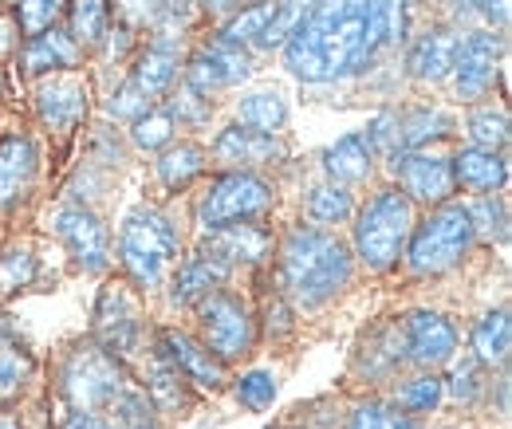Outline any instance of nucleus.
<instances>
[{
	"label": "nucleus",
	"mask_w": 512,
	"mask_h": 429,
	"mask_svg": "<svg viewBox=\"0 0 512 429\" xmlns=\"http://www.w3.org/2000/svg\"><path fill=\"white\" fill-rule=\"evenodd\" d=\"M284 63L304 83H335L375 63L367 0H312L300 28L284 40Z\"/></svg>",
	"instance_id": "1"
},
{
	"label": "nucleus",
	"mask_w": 512,
	"mask_h": 429,
	"mask_svg": "<svg viewBox=\"0 0 512 429\" xmlns=\"http://www.w3.org/2000/svg\"><path fill=\"white\" fill-rule=\"evenodd\" d=\"M280 280L300 307H323L351 284V252L320 225H296L280 245Z\"/></svg>",
	"instance_id": "2"
},
{
	"label": "nucleus",
	"mask_w": 512,
	"mask_h": 429,
	"mask_svg": "<svg viewBox=\"0 0 512 429\" xmlns=\"http://www.w3.org/2000/svg\"><path fill=\"white\" fill-rule=\"evenodd\" d=\"M182 252L178 225L158 209H134L119 225V260L127 268L130 284L142 292L162 288L170 264Z\"/></svg>",
	"instance_id": "3"
},
{
	"label": "nucleus",
	"mask_w": 512,
	"mask_h": 429,
	"mask_svg": "<svg viewBox=\"0 0 512 429\" xmlns=\"http://www.w3.org/2000/svg\"><path fill=\"white\" fill-rule=\"evenodd\" d=\"M414 229V201L402 189H379L355 213V256L371 272H390Z\"/></svg>",
	"instance_id": "4"
},
{
	"label": "nucleus",
	"mask_w": 512,
	"mask_h": 429,
	"mask_svg": "<svg viewBox=\"0 0 512 429\" xmlns=\"http://www.w3.org/2000/svg\"><path fill=\"white\" fill-rule=\"evenodd\" d=\"M473 217L465 205H434V213L410 229V252L406 264L414 276H442L453 264H461V256L473 248Z\"/></svg>",
	"instance_id": "5"
},
{
	"label": "nucleus",
	"mask_w": 512,
	"mask_h": 429,
	"mask_svg": "<svg viewBox=\"0 0 512 429\" xmlns=\"http://www.w3.org/2000/svg\"><path fill=\"white\" fill-rule=\"evenodd\" d=\"M272 205H276V197H272V185L264 178H256L249 170H229V174L213 178L209 189L201 193L197 225L209 233V229H221V225H233V221H256Z\"/></svg>",
	"instance_id": "6"
},
{
	"label": "nucleus",
	"mask_w": 512,
	"mask_h": 429,
	"mask_svg": "<svg viewBox=\"0 0 512 429\" xmlns=\"http://www.w3.org/2000/svg\"><path fill=\"white\" fill-rule=\"evenodd\" d=\"M197 319H201V343L209 347L213 359L229 363V359H241L253 351L256 327L253 315L241 296L233 292H209L201 304H197Z\"/></svg>",
	"instance_id": "7"
},
{
	"label": "nucleus",
	"mask_w": 512,
	"mask_h": 429,
	"mask_svg": "<svg viewBox=\"0 0 512 429\" xmlns=\"http://www.w3.org/2000/svg\"><path fill=\"white\" fill-rule=\"evenodd\" d=\"M64 394L79 406V410H99L107 406L127 382H123V367L111 351L87 343V347H75L64 363Z\"/></svg>",
	"instance_id": "8"
},
{
	"label": "nucleus",
	"mask_w": 512,
	"mask_h": 429,
	"mask_svg": "<svg viewBox=\"0 0 512 429\" xmlns=\"http://www.w3.org/2000/svg\"><path fill=\"white\" fill-rule=\"evenodd\" d=\"M95 335L103 339L99 347L119 355H134L142 347V307L130 284H107L95 304Z\"/></svg>",
	"instance_id": "9"
},
{
	"label": "nucleus",
	"mask_w": 512,
	"mask_h": 429,
	"mask_svg": "<svg viewBox=\"0 0 512 429\" xmlns=\"http://www.w3.org/2000/svg\"><path fill=\"white\" fill-rule=\"evenodd\" d=\"M390 174L398 178V189L418 205H446L453 197V166L442 154L430 150H398L390 154Z\"/></svg>",
	"instance_id": "10"
},
{
	"label": "nucleus",
	"mask_w": 512,
	"mask_h": 429,
	"mask_svg": "<svg viewBox=\"0 0 512 429\" xmlns=\"http://www.w3.org/2000/svg\"><path fill=\"white\" fill-rule=\"evenodd\" d=\"M56 233L83 272L99 276L111 268V233L99 221V213H91L87 205H64L56 213Z\"/></svg>",
	"instance_id": "11"
},
{
	"label": "nucleus",
	"mask_w": 512,
	"mask_h": 429,
	"mask_svg": "<svg viewBox=\"0 0 512 429\" xmlns=\"http://www.w3.org/2000/svg\"><path fill=\"white\" fill-rule=\"evenodd\" d=\"M497 56H501V40L493 32H469L465 40H457L453 52V83L457 95L465 103H477L493 91L497 79Z\"/></svg>",
	"instance_id": "12"
},
{
	"label": "nucleus",
	"mask_w": 512,
	"mask_h": 429,
	"mask_svg": "<svg viewBox=\"0 0 512 429\" xmlns=\"http://www.w3.org/2000/svg\"><path fill=\"white\" fill-rule=\"evenodd\" d=\"M213 158L225 162V166H237V170H249V166H276L288 158V146L280 142V134H260L249 126H225L213 142Z\"/></svg>",
	"instance_id": "13"
},
{
	"label": "nucleus",
	"mask_w": 512,
	"mask_h": 429,
	"mask_svg": "<svg viewBox=\"0 0 512 429\" xmlns=\"http://www.w3.org/2000/svg\"><path fill=\"white\" fill-rule=\"evenodd\" d=\"M201 252L221 260L225 268L233 264H260L268 252H272V233L256 221H233V225H221V229H209Z\"/></svg>",
	"instance_id": "14"
},
{
	"label": "nucleus",
	"mask_w": 512,
	"mask_h": 429,
	"mask_svg": "<svg viewBox=\"0 0 512 429\" xmlns=\"http://www.w3.org/2000/svg\"><path fill=\"white\" fill-rule=\"evenodd\" d=\"M158 359H166L193 386H209L213 390V386L225 382V363L213 359L205 343H197L182 331H162L158 335Z\"/></svg>",
	"instance_id": "15"
},
{
	"label": "nucleus",
	"mask_w": 512,
	"mask_h": 429,
	"mask_svg": "<svg viewBox=\"0 0 512 429\" xmlns=\"http://www.w3.org/2000/svg\"><path fill=\"white\" fill-rule=\"evenodd\" d=\"M406 351L418 367H442L457 351V327L438 311H414L406 319Z\"/></svg>",
	"instance_id": "16"
},
{
	"label": "nucleus",
	"mask_w": 512,
	"mask_h": 429,
	"mask_svg": "<svg viewBox=\"0 0 512 429\" xmlns=\"http://www.w3.org/2000/svg\"><path fill=\"white\" fill-rule=\"evenodd\" d=\"M40 170V150L28 134L0 138V205H16L28 197Z\"/></svg>",
	"instance_id": "17"
},
{
	"label": "nucleus",
	"mask_w": 512,
	"mask_h": 429,
	"mask_svg": "<svg viewBox=\"0 0 512 429\" xmlns=\"http://www.w3.org/2000/svg\"><path fill=\"white\" fill-rule=\"evenodd\" d=\"M36 107H40V119L52 130H75L87 115V87L75 79V75H56L48 83H40L36 91Z\"/></svg>",
	"instance_id": "18"
},
{
	"label": "nucleus",
	"mask_w": 512,
	"mask_h": 429,
	"mask_svg": "<svg viewBox=\"0 0 512 429\" xmlns=\"http://www.w3.org/2000/svg\"><path fill=\"white\" fill-rule=\"evenodd\" d=\"M453 166V182L461 189H473V193H497L509 182V162L501 150H481V146H465L449 158Z\"/></svg>",
	"instance_id": "19"
},
{
	"label": "nucleus",
	"mask_w": 512,
	"mask_h": 429,
	"mask_svg": "<svg viewBox=\"0 0 512 429\" xmlns=\"http://www.w3.org/2000/svg\"><path fill=\"white\" fill-rule=\"evenodd\" d=\"M371 166H375V150L367 142L363 130L355 134H343L335 146L323 150V170H327V182L339 185H355L371 178Z\"/></svg>",
	"instance_id": "20"
},
{
	"label": "nucleus",
	"mask_w": 512,
	"mask_h": 429,
	"mask_svg": "<svg viewBox=\"0 0 512 429\" xmlns=\"http://www.w3.org/2000/svg\"><path fill=\"white\" fill-rule=\"evenodd\" d=\"M225 280H229V268H225L221 260H213V256H205V252H197V256H190V260L174 272L170 304H178V307L201 304V300H205L209 292H217Z\"/></svg>",
	"instance_id": "21"
},
{
	"label": "nucleus",
	"mask_w": 512,
	"mask_h": 429,
	"mask_svg": "<svg viewBox=\"0 0 512 429\" xmlns=\"http://www.w3.org/2000/svg\"><path fill=\"white\" fill-rule=\"evenodd\" d=\"M453 52H457V36L446 32V28H434V32L414 40V48L406 56V67H410L414 79L438 83V79H446L449 71H453Z\"/></svg>",
	"instance_id": "22"
},
{
	"label": "nucleus",
	"mask_w": 512,
	"mask_h": 429,
	"mask_svg": "<svg viewBox=\"0 0 512 429\" xmlns=\"http://www.w3.org/2000/svg\"><path fill=\"white\" fill-rule=\"evenodd\" d=\"M178 79V48L174 44H150L138 60H134V71H130V83L146 95V99H158L174 87Z\"/></svg>",
	"instance_id": "23"
},
{
	"label": "nucleus",
	"mask_w": 512,
	"mask_h": 429,
	"mask_svg": "<svg viewBox=\"0 0 512 429\" xmlns=\"http://www.w3.org/2000/svg\"><path fill=\"white\" fill-rule=\"evenodd\" d=\"M20 63L28 75H44V71H60V67H75L79 63V44L67 32H40L28 40V48L20 52Z\"/></svg>",
	"instance_id": "24"
},
{
	"label": "nucleus",
	"mask_w": 512,
	"mask_h": 429,
	"mask_svg": "<svg viewBox=\"0 0 512 429\" xmlns=\"http://www.w3.org/2000/svg\"><path fill=\"white\" fill-rule=\"evenodd\" d=\"M205 162H209V154L197 142H178V146L170 142V146H162L154 170H158V182L178 193V189H186L205 174Z\"/></svg>",
	"instance_id": "25"
},
{
	"label": "nucleus",
	"mask_w": 512,
	"mask_h": 429,
	"mask_svg": "<svg viewBox=\"0 0 512 429\" xmlns=\"http://www.w3.org/2000/svg\"><path fill=\"white\" fill-rule=\"evenodd\" d=\"M449 130H453V119H449L446 111H406V115H394V150L390 154H398V150H422L426 142H434V138H446ZM386 154V158H390Z\"/></svg>",
	"instance_id": "26"
},
{
	"label": "nucleus",
	"mask_w": 512,
	"mask_h": 429,
	"mask_svg": "<svg viewBox=\"0 0 512 429\" xmlns=\"http://www.w3.org/2000/svg\"><path fill=\"white\" fill-rule=\"evenodd\" d=\"M509 343H512L509 307H497V311H489V315L477 319V327H473V359H481L485 367H505L509 363Z\"/></svg>",
	"instance_id": "27"
},
{
	"label": "nucleus",
	"mask_w": 512,
	"mask_h": 429,
	"mask_svg": "<svg viewBox=\"0 0 512 429\" xmlns=\"http://www.w3.org/2000/svg\"><path fill=\"white\" fill-rule=\"evenodd\" d=\"M367 32L375 60L406 36V0H367Z\"/></svg>",
	"instance_id": "28"
},
{
	"label": "nucleus",
	"mask_w": 512,
	"mask_h": 429,
	"mask_svg": "<svg viewBox=\"0 0 512 429\" xmlns=\"http://www.w3.org/2000/svg\"><path fill=\"white\" fill-rule=\"evenodd\" d=\"M237 119H241V126L260 130V134H280L288 126V103L276 91H256V95L241 99Z\"/></svg>",
	"instance_id": "29"
},
{
	"label": "nucleus",
	"mask_w": 512,
	"mask_h": 429,
	"mask_svg": "<svg viewBox=\"0 0 512 429\" xmlns=\"http://www.w3.org/2000/svg\"><path fill=\"white\" fill-rule=\"evenodd\" d=\"M442 398H446V382L438 374H418V378H410V382H402L394 390V406L402 414H410V418L434 414L442 406Z\"/></svg>",
	"instance_id": "30"
},
{
	"label": "nucleus",
	"mask_w": 512,
	"mask_h": 429,
	"mask_svg": "<svg viewBox=\"0 0 512 429\" xmlns=\"http://www.w3.org/2000/svg\"><path fill=\"white\" fill-rule=\"evenodd\" d=\"M351 213H355V201H351L347 185L323 182L308 193V217H312L320 229H327V225H343Z\"/></svg>",
	"instance_id": "31"
},
{
	"label": "nucleus",
	"mask_w": 512,
	"mask_h": 429,
	"mask_svg": "<svg viewBox=\"0 0 512 429\" xmlns=\"http://www.w3.org/2000/svg\"><path fill=\"white\" fill-rule=\"evenodd\" d=\"M308 4H312V0H272V8H268V24H264L256 48H284V40L300 28Z\"/></svg>",
	"instance_id": "32"
},
{
	"label": "nucleus",
	"mask_w": 512,
	"mask_h": 429,
	"mask_svg": "<svg viewBox=\"0 0 512 429\" xmlns=\"http://www.w3.org/2000/svg\"><path fill=\"white\" fill-rule=\"evenodd\" d=\"M111 418L107 426L111 429H154V402L142 394V390H119L111 402H107Z\"/></svg>",
	"instance_id": "33"
},
{
	"label": "nucleus",
	"mask_w": 512,
	"mask_h": 429,
	"mask_svg": "<svg viewBox=\"0 0 512 429\" xmlns=\"http://www.w3.org/2000/svg\"><path fill=\"white\" fill-rule=\"evenodd\" d=\"M107 0H75L71 8V40L79 48H95L107 36Z\"/></svg>",
	"instance_id": "34"
},
{
	"label": "nucleus",
	"mask_w": 512,
	"mask_h": 429,
	"mask_svg": "<svg viewBox=\"0 0 512 429\" xmlns=\"http://www.w3.org/2000/svg\"><path fill=\"white\" fill-rule=\"evenodd\" d=\"M347 429H418V418L402 414L394 402H363L351 410Z\"/></svg>",
	"instance_id": "35"
},
{
	"label": "nucleus",
	"mask_w": 512,
	"mask_h": 429,
	"mask_svg": "<svg viewBox=\"0 0 512 429\" xmlns=\"http://www.w3.org/2000/svg\"><path fill=\"white\" fill-rule=\"evenodd\" d=\"M469 142L481 146V150H501L509 142V115L505 111H493V107H481L469 115Z\"/></svg>",
	"instance_id": "36"
},
{
	"label": "nucleus",
	"mask_w": 512,
	"mask_h": 429,
	"mask_svg": "<svg viewBox=\"0 0 512 429\" xmlns=\"http://www.w3.org/2000/svg\"><path fill=\"white\" fill-rule=\"evenodd\" d=\"M186 87H193L197 95H213V91H221V87H233V79H229V71L221 67V60L213 56V48H201L190 60V67H186Z\"/></svg>",
	"instance_id": "37"
},
{
	"label": "nucleus",
	"mask_w": 512,
	"mask_h": 429,
	"mask_svg": "<svg viewBox=\"0 0 512 429\" xmlns=\"http://www.w3.org/2000/svg\"><path fill=\"white\" fill-rule=\"evenodd\" d=\"M130 138H134L138 150H162V146H170L174 142V119H170V111H142L134 119Z\"/></svg>",
	"instance_id": "38"
},
{
	"label": "nucleus",
	"mask_w": 512,
	"mask_h": 429,
	"mask_svg": "<svg viewBox=\"0 0 512 429\" xmlns=\"http://www.w3.org/2000/svg\"><path fill=\"white\" fill-rule=\"evenodd\" d=\"M233 394H237V402H241L245 410H256V414H260V410H268L272 398H276V374H272V370H249V374L237 378Z\"/></svg>",
	"instance_id": "39"
},
{
	"label": "nucleus",
	"mask_w": 512,
	"mask_h": 429,
	"mask_svg": "<svg viewBox=\"0 0 512 429\" xmlns=\"http://www.w3.org/2000/svg\"><path fill=\"white\" fill-rule=\"evenodd\" d=\"M489 390V382H485V363L481 359H461L453 374H449V394L461 402V406H473L481 394Z\"/></svg>",
	"instance_id": "40"
},
{
	"label": "nucleus",
	"mask_w": 512,
	"mask_h": 429,
	"mask_svg": "<svg viewBox=\"0 0 512 429\" xmlns=\"http://www.w3.org/2000/svg\"><path fill=\"white\" fill-rule=\"evenodd\" d=\"M60 16H64V0H20L16 4V28H24L28 36L56 28Z\"/></svg>",
	"instance_id": "41"
},
{
	"label": "nucleus",
	"mask_w": 512,
	"mask_h": 429,
	"mask_svg": "<svg viewBox=\"0 0 512 429\" xmlns=\"http://www.w3.org/2000/svg\"><path fill=\"white\" fill-rule=\"evenodd\" d=\"M469 217H473V233H485V237H497V241L509 237V213H505L501 197L485 193L477 205H469Z\"/></svg>",
	"instance_id": "42"
},
{
	"label": "nucleus",
	"mask_w": 512,
	"mask_h": 429,
	"mask_svg": "<svg viewBox=\"0 0 512 429\" xmlns=\"http://www.w3.org/2000/svg\"><path fill=\"white\" fill-rule=\"evenodd\" d=\"M36 276V260L28 248H12L0 256V296H12L20 288H28Z\"/></svg>",
	"instance_id": "43"
},
{
	"label": "nucleus",
	"mask_w": 512,
	"mask_h": 429,
	"mask_svg": "<svg viewBox=\"0 0 512 429\" xmlns=\"http://www.w3.org/2000/svg\"><path fill=\"white\" fill-rule=\"evenodd\" d=\"M170 119L178 126H205L209 123V115H213V103H209V95H197L193 87L186 91H178L174 99H170Z\"/></svg>",
	"instance_id": "44"
},
{
	"label": "nucleus",
	"mask_w": 512,
	"mask_h": 429,
	"mask_svg": "<svg viewBox=\"0 0 512 429\" xmlns=\"http://www.w3.org/2000/svg\"><path fill=\"white\" fill-rule=\"evenodd\" d=\"M182 374L170 367L166 359H158V367L150 374V394H154V402L158 406H166V410H174V406H186V390H182Z\"/></svg>",
	"instance_id": "45"
},
{
	"label": "nucleus",
	"mask_w": 512,
	"mask_h": 429,
	"mask_svg": "<svg viewBox=\"0 0 512 429\" xmlns=\"http://www.w3.org/2000/svg\"><path fill=\"white\" fill-rule=\"evenodd\" d=\"M115 8L134 28H158L170 16V0H115Z\"/></svg>",
	"instance_id": "46"
},
{
	"label": "nucleus",
	"mask_w": 512,
	"mask_h": 429,
	"mask_svg": "<svg viewBox=\"0 0 512 429\" xmlns=\"http://www.w3.org/2000/svg\"><path fill=\"white\" fill-rule=\"evenodd\" d=\"M28 370H32L28 355H20L16 347H0V398H12L24 386Z\"/></svg>",
	"instance_id": "47"
},
{
	"label": "nucleus",
	"mask_w": 512,
	"mask_h": 429,
	"mask_svg": "<svg viewBox=\"0 0 512 429\" xmlns=\"http://www.w3.org/2000/svg\"><path fill=\"white\" fill-rule=\"evenodd\" d=\"M142 111H150V99H146L130 79L107 99V115H111V119H127V123H134Z\"/></svg>",
	"instance_id": "48"
},
{
	"label": "nucleus",
	"mask_w": 512,
	"mask_h": 429,
	"mask_svg": "<svg viewBox=\"0 0 512 429\" xmlns=\"http://www.w3.org/2000/svg\"><path fill=\"white\" fill-rule=\"evenodd\" d=\"M209 48H213V56L221 60V67L229 71V79H233V83H241V79H249V71H253V67H249V56L241 52V44H229V40H217V44H209Z\"/></svg>",
	"instance_id": "49"
},
{
	"label": "nucleus",
	"mask_w": 512,
	"mask_h": 429,
	"mask_svg": "<svg viewBox=\"0 0 512 429\" xmlns=\"http://www.w3.org/2000/svg\"><path fill=\"white\" fill-rule=\"evenodd\" d=\"M457 12H481L489 24H509V0H457Z\"/></svg>",
	"instance_id": "50"
},
{
	"label": "nucleus",
	"mask_w": 512,
	"mask_h": 429,
	"mask_svg": "<svg viewBox=\"0 0 512 429\" xmlns=\"http://www.w3.org/2000/svg\"><path fill=\"white\" fill-rule=\"evenodd\" d=\"M16 44H20V28H16V16H0V56H8Z\"/></svg>",
	"instance_id": "51"
},
{
	"label": "nucleus",
	"mask_w": 512,
	"mask_h": 429,
	"mask_svg": "<svg viewBox=\"0 0 512 429\" xmlns=\"http://www.w3.org/2000/svg\"><path fill=\"white\" fill-rule=\"evenodd\" d=\"M64 429H111V426H107L103 418H95L91 410H83V414H75V418H71Z\"/></svg>",
	"instance_id": "52"
},
{
	"label": "nucleus",
	"mask_w": 512,
	"mask_h": 429,
	"mask_svg": "<svg viewBox=\"0 0 512 429\" xmlns=\"http://www.w3.org/2000/svg\"><path fill=\"white\" fill-rule=\"evenodd\" d=\"M201 8L205 12H229V8H237V0H201Z\"/></svg>",
	"instance_id": "53"
},
{
	"label": "nucleus",
	"mask_w": 512,
	"mask_h": 429,
	"mask_svg": "<svg viewBox=\"0 0 512 429\" xmlns=\"http://www.w3.org/2000/svg\"><path fill=\"white\" fill-rule=\"evenodd\" d=\"M0 429H20V418L12 410H0Z\"/></svg>",
	"instance_id": "54"
},
{
	"label": "nucleus",
	"mask_w": 512,
	"mask_h": 429,
	"mask_svg": "<svg viewBox=\"0 0 512 429\" xmlns=\"http://www.w3.org/2000/svg\"><path fill=\"white\" fill-rule=\"evenodd\" d=\"M284 429H296V426H284Z\"/></svg>",
	"instance_id": "55"
}]
</instances>
